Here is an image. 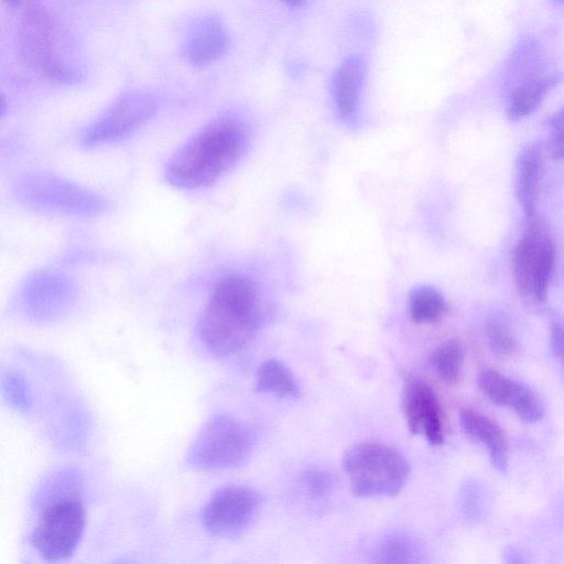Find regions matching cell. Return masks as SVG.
Here are the masks:
<instances>
[{
	"label": "cell",
	"mask_w": 564,
	"mask_h": 564,
	"mask_svg": "<svg viewBox=\"0 0 564 564\" xmlns=\"http://www.w3.org/2000/svg\"><path fill=\"white\" fill-rule=\"evenodd\" d=\"M156 110L158 101L149 93H124L87 127L80 142L90 149L120 141L149 121Z\"/></svg>",
	"instance_id": "obj_8"
},
{
	"label": "cell",
	"mask_w": 564,
	"mask_h": 564,
	"mask_svg": "<svg viewBox=\"0 0 564 564\" xmlns=\"http://www.w3.org/2000/svg\"><path fill=\"white\" fill-rule=\"evenodd\" d=\"M546 126L549 134L545 151L553 160H564V107L549 118Z\"/></svg>",
	"instance_id": "obj_25"
},
{
	"label": "cell",
	"mask_w": 564,
	"mask_h": 564,
	"mask_svg": "<svg viewBox=\"0 0 564 564\" xmlns=\"http://www.w3.org/2000/svg\"><path fill=\"white\" fill-rule=\"evenodd\" d=\"M420 550L413 539L404 534L387 536L379 546L380 563H415L420 561Z\"/></svg>",
	"instance_id": "obj_23"
},
{
	"label": "cell",
	"mask_w": 564,
	"mask_h": 564,
	"mask_svg": "<svg viewBox=\"0 0 564 564\" xmlns=\"http://www.w3.org/2000/svg\"><path fill=\"white\" fill-rule=\"evenodd\" d=\"M262 321L263 302L258 285L243 274L231 273L214 284L197 333L210 354L227 357L253 339Z\"/></svg>",
	"instance_id": "obj_1"
},
{
	"label": "cell",
	"mask_w": 564,
	"mask_h": 564,
	"mask_svg": "<svg viewBox=\"0 0 564 564\" xmlns=\"http://www.w3.org/2000/svg\"><path fill=\"white\" fill-rule=\"evenodd\" d=\"M15 198L35 210L94 217L107 213L110 202L101 194L54 173L33 171L14 183Z\"/></svg>",
	"instance_id": "obj_4"
},
{
	"label": "cell",
	"mask_w": 564,
	"mask_h": 564,
	"mask_svg": "<svg viewBox=\"0 0 564 564\" xmlns=\"http://www.w3.org/2000/svg\"><path fill=\"white\" fill-rule=\"evenodd\" d=\"M550 349L552 355L560 360L564 367V327L553 322L550 326Z\"/></svg>",
	"instance_id": "obj_28"
},
{
	"label": "cell",
	"mask_w": 564,
	"mask_h": 564,
	"mask_svg": "<svg viewBox=\"0 0 564 564\" xmlns=\"http://www.w3.org/2000/svg\"><path fill=\"white\" fill-rule=\"evenodd\" d=\"M366 72L365 61L357 55L347 57L336 69L332 80V95L341 120L347 121L355 117Z\"/></svg>",
	"instance_id": "obj_16"
},
{
	"label": "cell",
	"mask_w": 564,
	"mask_h": 564,
	"mask_svg": "<svg viewBox=\"0 0 564 564\" xmlns=\"http://www.w3.org/2000/svg\"><path fill=\"white\" fill-rule=\"evenodd\" d=\"M253 444V434L242 421L227 413H215L196 433L186 452V462L203 470L235 468L249 458Z\"/></svg>",
	"instance_id": "obj_5"
},
{
	"label": "cell",
	"mask_w": 564,
	"mask_h": 564,
	"mask_svg": "<svg viewBox=\"0 0 564 564\" xmlns=\"http://www.w3.org/2000/svg\"><path fill=\"white\" fill-rule=\"evenodd\" d=\"M50 15L41 8L25 12L20 33V48L25 62L51 80L74 84L80 74L57 54Z\"/></svg>",
	"instance_id": "obj_9"
},
{
	"label": "cell",
	"mask_w": 564,
	"mask_h": 564,
	"mask_svg": "<svg viewBox=\"0 0 564 564\" xmlns=\"http://www.w3.org/2000/svg\"><path fill=\"white\" fill-rule=\"evenodd\" d=\"M2 394L7 403L15 411L26 413L31 408V394L24 378L14 371L2 377Z\"/></svg>",
	"instance_id": "obj_24"
},
{
	"label": "cell",
	"mask_w": 564,
	"mask_h": 564,
	"mask_svg": "<svg viewBox=\"0 0 564 564\" xmlns=\"http://www.w3.org/2000/svg\"><path fill=\"white\" fill-rule=\"evenodd\" d=\"M562 78L561 73H550L527 79L518 85L511 93L508 101V119L510 121H519L530 116Z\"/></svg>",
	"instance_id": "obj_18"
},
{
	"label": "cell",
	"mask_w": 564,
	"mask_h": 564,
	"mask_svg": "<svg viewBox=\"0 0 564 564\" xmlns=\"http://www.w3.org/2000/svg\"><path fill=\"white\" fill-rule=\"evenodd\" d=\"M544 147L531 143L518 154L514 175V197L527 219L535 217L540 182L543 173Z\"/></svg>",
	"instance_id": "obj_15"
},
{
	"label": "cell",
	"mask_w": 564,
	"mask_h": 564,
	"mask_svg": "<svg viewBox=\"0 0 564 564\" xmlns=\"http://www.w3.org/2000/svg\"><path fill=\"white\" fill-rule=\"evenodd\" d=\"M24 312L35 322H54L67 314L77 300L74 281L56 271H37L22 285Z\"/></svg>",
	"instance_id": "obj_11"
},
{
	"label": "cell",
	"mask_w": 564,
	"mask_h": 564,
	"mask_svg": "<svg viewBox=\"0 0 564 564\" xmlns=\"http://www.w3.org/2000/svg\"><path fill=\"white\" fill-rule=\"evenodd\" d=\"M229 36L221 21L213 15L199 19L192 28L184 45L187 61L204 67L219 59L229 47Z\"/></svg>",
	"instance_id": "obj_14"
},
{
	"label": "cell",
	"mask_w": 564,
	"mask_h": 564,
	"mask_svg": "<svg viewBox=\"0 0 564 564\" xmlns=\"http://www.w3.org/2000/svg\"><path fill=\"white\" fill-rule=\"evenodd\" d=\"M248 144L245 126L231 117H219L205 124L169 160L165 180L177 188L208 186L230 170Z\"/></svg>",
	"instance_id": "obj_2"
},
{
	"label": "cell",
	"mask_w": 564,
	"mask_h": 564,
	"mask_svg": "<svg viewBox=\"0 0 564 564\" xmlns=\"http://www.w3.org/2000/svg\"><path fill=\"white\" fill-rule=\"evenodd\" d=\"M445 311L444 296L431 286L419 288L409 297V314L414 323H434L443 316Z\"/></svg>",
	"instance_id": "obj_21"
},
{
	"label": "cell",
	"mask_w": 564,
	"mask_h": 564,
	"mask_svg": "<svg viewBox=\"0 0 564 564\" xmlns=\"http://www.w3.org/2000/svg\"><path fill=\"white\" fill-rule=\"evenodd\" d=\"M86 510L78 496H68L40 508L30 542L37 554L58 562L70 557L84 535Z\"/></svg>",
	"instance_id": "obj_6"
},
{
	"label": "cell",
	"mask_w": 564,
	"mask_h": 564,
	"mask_svg": "<svg viewBox=\"0 0 564 564\" xmlns=\"http://www.w3.org/2000/svg\"><path fill=\"white\" fill-rule=\"evenodd\" d=\"M555 265V249L546 228L535 217L512 252V276L519 295L543 303L547 296Z\"/></svg>",
	"instance_id": "obj_7"
},
{
	"label": "cell",
	"mask_w": 564,
	"mask_h": 564,
	"mask_svg": "<svg viewBox=\"0 0 564 564\" xmlns=\"http://www.w3.org/2000/svg\"><path fill=\"white\" fill-rule=\"evenodd\" d=\"M82 485L80 475L74 469H63L50 476L40 487L36 503L40 508L51 501L77 496Z\"/></svg>",
	"instance_id": "obj_22"
},
{
	"label": "cell",
	"mask_w": 564,
	"mask_h": 564,
	"mask_svg": "<svg viewBox=\"0 0 564 564\" xmlns=\"http://www.w3.org/2000/svg\"><path fill=\"white\" fill-rule=\"evenodd\" d=\"M556 2H560V3H563L564 4V0H554Z\"/></svg>",
	"instance_id": "obj_31"
},
{
	"label": "cell",
	"mask_w": 564,
	"mask_h": 564,
	"mask_svg": "<svg viewBox=\"0 0 564 564\" xmlns=\"http://www.w3.org/2000/svg\"><path fill=\"white\" fill-rule=\"evenodd\" d=\"M477 381L481 392L492 403L512 409L523 422L535 423L542 419L543 403L525 384L494 369L482 370Z\"/></svg>",
	"instance_id": "obj_13"
},
{
	"label": "cell",
	"mask_w": 564,
	"mask_h": 564,
	"mask_svg": "<svg viewBox=\"0 0 564 564\" xmlns=\"http://www.w3.org/2000/svg\"><path fill=\"white\" fill-rule=\"evenodd\" d=\"M343 470L358 497H393L404 487L410 467L395 448L377 442L349 447L343 456Z\"/></svg>",
	"instance_id": "obj_3"
},
{
	"label": "cell",
	"mask_w": 564,
	"mask_h": 564,
	"mask_svg": "<svg viewBox=\"0 0 564 564\" xmlns=\"http://www.w3.org/2000/svg\"><path fill=\"white\" fill-rule=\"evenodd\" d=\"M459 423L467 435L487 446L492 466L505 473L508 468V444L502 429L487 415L471 409L460 411Z\"/></svg>",
	"instance_id": "obj_17"
},
{
	"label": "cell",
	"mask_w": 564,
	"mask_h": 564,
	"mask_svg": "<svg viewBox=\"0 0 564 564\" xmlns=\"http://www.w3.org/2000/svg\"><path fill=\"white\" fill-rule=\"evenodd\" d=\"M256 390L282 399H295L300 394L294 375L278 359H268L260 365L256 373Z\"/></svg>",
	"instance_id": "obj_19"
},
{
	"label": "cell",
	"mask_w": 564,
	"mask_h": 564,
	"mask_svg": "<svg viewBox=\"0 0 564 564\" xmlns=\"http://www.w3.org/2000/svg\"><path fill=\"white\" fill-rule=\"evenodd\" d=\"M284 3L291 7H299L304 3L305 0H282Z\"/></svg>",
	"instance_id": "obj_29"
},
{
	"label": "cell",
	"mask_w": 564,
	"mask_h": 564,
	"mask_svg": "<svg viewBox=\"0 0 564 564\" xmlns=\"http://www.w3.org/2000/svg\"><path fill=\"white\" fill-rule=\"evenodd\" d=\"M2 1L6 2L8 6L15 7V6H20L24 2H26L28 0H2Z\"/></svg>",
	"instance_id": "obj_30"
},
{
	"label": "cell",
	"mask_w": 564,
	"mask_h": 564,
	"mask_svg": "<svg viewBox=\"0 0 564 564\" xmlns=\"http://www.w3.org/2000/svg\"><path fill=\"white\" fill-rule=\"evenodd\" d=\"M402 408L409 431L422 435L432 445L444 442V416L433 388L422 378L411 376L402 392Z\"/></svg>",
	"instance_id": "obj_12"
},
{
	"label": "cell",
	"mask_w": 564,
	"mask_h": 564,
	"mask_svg": "<svg viewBox=\"0 0 564 564\" xmlns=\"http://www.w3.org/2000/svg\"><path fill=\"white\" fill-rule=\"evenodd\" d=\"M260 503L259 492L250 487H223L213 494L204 507L202 522L210 535L235 538L256 518Z\"/></svg>",
	"instance_id": "obj_10"
},
{
	"label": "cell",
	"mask_w": 564,
	"mask_h": 564,
	"mask_svg": "<svg viewBox=\"0 0 564 564\" xmlns=\"http://www.w3.org/2000/svg\"><path fill=\"white\" fill-rule=\"evenodd\" d=\"M488 344L492 351L509 356L518 349V341L511 332L499 322H491L487 328Z\"/></svg>",
	"instance_id": "obj_26"
},
{
	"label": "cell",
	"mask_w": 564,
	"mask_h": 564,
	"mask_svg": "<svg viewBox=\"0 0 564 564\" xmlns=\"http://www.w3.org/2000/svg\"><path fill=\"white\" fill-rule=\"evenodd\" d=\"M302 481L307 492L314 498L327 496L333 488V477L322 469H308L303 473Z\"/></svg>",
	"instance_id": "obj_27"
},
{
	"label": "cell",
	"mask_w": 564,
	"mask_h": 564,
	"mask_svg": "<svg viewBox=\"0 0 564 564\" xmlns=\"http://www.w3.org/2000/svg\"><path fill=\"white\" fill-rule=\"evenodd\" d=\"M464 347L457 339H448L437 346L430 357L435 375L446 384L459 381L464 366Z\"/></svg>",
	"instance_id": "obj_20"
}]
</instances>
